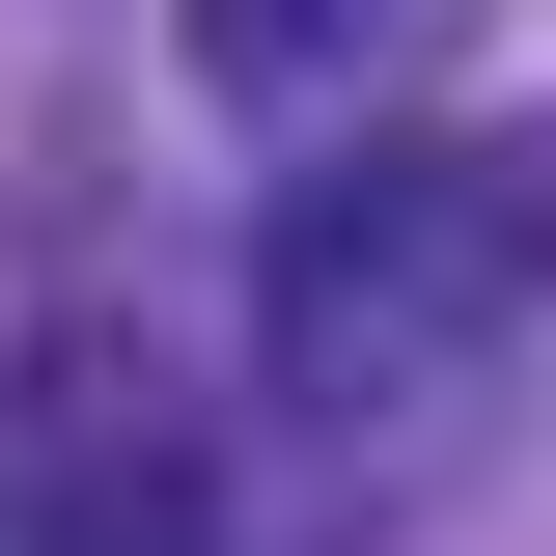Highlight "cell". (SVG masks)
Here are the masks:
<instances>
[{
  "mask_svg": "<svg viewBox=\"0 0 556 556\" xmlns=\"http://www.w3.org/2000/svg\"><path fill=\"white\" fill-rule=\"evenodd\" d=\"M195 28H223V56H278V0H195Z\"/></svg>",
  "mask_w": 556,
  "mask_h": 556,
  "instance_id": "6da1fadb",
  "label": "cell"
}]
</instances>
